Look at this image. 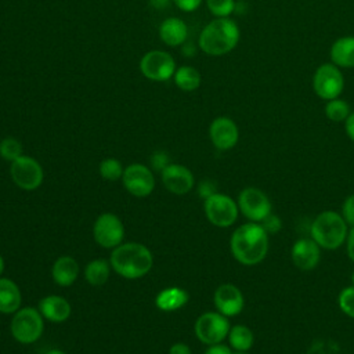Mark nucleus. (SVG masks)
Listing matches in <instances>:
<instances>
[{
	"instance_id": "nucleus-1",
	"label": "nucleus",
	"mask_w": 354,
	"mask_h": 354,
	"mask_svg": "<svg viewBox=\"0 0 354 354\" xmlns=\"http://www.w3.org/2000/svg\"><path fill=\"white\" fill-rule=\"evenodd\" d=\"M230 248L238 263L256 266L267 256L268 234L260 223H246L232 232Z\"/></svg>"
},
{
	"instance_id": "nucleus-2",
	"label": "nucleus",
	"mask_w": 354,
	"mask_h": 354,
	"mask_svg": "<svg viewBox=\"0 0 354 354\" xmlns=\"http://www.w3.org/2000/svg\"><path fill=\"white\" fill-rule=\"evenodd\" d=\"M111 267L127 279H137L147 275L152 268V253L137 242L120 243L111 253Z\"/></svg>"
},
{
	"instance_id": "nucleus-3",
	"label": "nucleus",
	"mask_w": 354,
	"mask_h": 354,
	"mask_svg": "<svg viewBox=\"0 0 354 354\" xmlns=\"http://www.w3.org/2000/svg\"><path fill=\"white\" fill-rule=\"evenodd\" d=\"M239 37L241 33L235 21L228 17L216 18L202 29L198 44L205 54L218 57L232 51L236 47Z\"/></svg>"
},
{
	"instance_id": "nucleus-4",
	"label": "nucleus",
	"mask_w": 354,
	"mask_h": 354,
	"mask_svg": "<svg viewBox=\"0 0 354 354\" xmlns=\"http://www.w3.org/2000/svg\"><path fill=\"white\" fill-rule=\"evenodd\" d=\"M311 238L321 249H339L347 239L348 224L337 212L325 210L319 213L310 227Z\"/></svg>"
},
{
	"instance_id": "nucleus-5",
	"label": "nucleus",
	"mask_w": 354,
	"mask_h": 354,
	"mask_svg": "<svg viewBox=\"0 0 354 354\" xmlns=\"http://www.w3.org/2000/svg\"><path fill=\"white\" fill-rule=\"evenodd\" d=\"M43 315L33 307L19 308L11 319V335L22 344L37 342L43 333Z\"/></svg>"
},
{
	"instance_id": "nucleus-6",
	"label": "nucleus",
	"mask_w": 354,
	"mask_h": 354,
	"mask_svg": "<svg viewBox=\"0 0 354 354\" xmlns=\"http://www.w3.org/2000/svg\"><path fill=\"white\" fill-rule=\"evenodd\" d=\"M313 88L325 101L340 97L344 88V77L340 68L332 62L319 65L313 76Z\"/></svg>"
},
{
	"instance_id": "nucleus-7",
	"label": "nucleus",
	"mask_w": 354,
	"mask_h": 354,
	"mask_svg": "<svg viewBox=\"0 0 354 354\" xmlns=\"http://www.w3.org/2000/svg\"><path fill=\"white\" fill-rule=\"evenodd\" d=\"M230 329L231 325L228 317L218 311L203 313L195 322L196 337L207 346L221 343L228 336Z\"/></svg>"
},
{
	"instance_id": "nucleus-8",
	"label": "nucleus",
	"mask_w": 354,
	"mask_h": 354,
	"mask_svg": "<svg viewBox=\"0 0 354 354\" xmlns=\"http://www.w3.org/2000/svg\"><path fill=\"white\" fill-rule=\"evenodd\" d=\"M238 203L224 194H213L205 199V214L207 220L221 228L232 225L238 218Z\"/></svg>"
},
{
	"instance_id": "nucleus-9",
	"label": "nucleus",
	"mask_w": 354,
	"mask_h": 354,
	"mask_svg": "<svg viewBox=\"0 0 354 354\" xmlns=\"http://www.w3.org/2000/svg\"><path fill=\"white\" fill-rule=\"evenodd\" d=\"M141 73L153 82H166L176 72V62L167 51L151 50L140 61Z\"/></svg>"
},
{
	"instance_id": "nucleus-10",
	"label": "nucleus",
	"mask_w": 354,
	"mask_h": 354,
	"mask_svg": "<svg viewBox=\"0 0 354 354\" xmlns=\"http://www.w3.org/2000/svg\"><path fill=\"white\" fill-rule=\"evenodd\" d=\"M236 203L239 212L253 223H261L270 213H272L268 196L261 189L254 187L242 189Z\"/></svg>"
},
{
	"instance_id": "nucleus-11",
	"label": "nucleus",
	"mask_w": 354,
	"mask_h": 354,
	"mask_svg": "<svg viewBox=\"0 0 354 354\" xmlns=\"http://www.w3.org/2000/svg\"><path fill=\"white\" fill-rule=\"evenodd\" d=\"M10 173L12 181L26 191L36 189L43 183V167L32 156L21 155L18 159L12 160Z\"/></svg>"
},
{
	"instance_id": "nucleus-12",
	"label": "nucleus",
	"mask_w": 354,
	"mask_h": 354,
	"mask_svg": "<svg viewBox=\"0 0 354 354\" xmlns=\"http://www.w3.org/2000/svg\"><path fill=\"white\" fill-rule=\"evenodd\" d=\"M93 234L100 246L105 249H115L124 238V227L116 214L102 213L94 223Z\"/></svg>"
},
{
	"instance_id": "nucleus-13",
	"label": "nucleus",
	"mask_w": 354,
	"mask_h": 354,
	"mask_svg": "<svg viewBox=\"0 0 354 354\" xmlns=\"http://www.w3.org/2000/svg\"><path fill=\"white\" fill-rule=\"evenodd\" d=\"M122 181L124 188L134 196H148L155 187L152 171L141 163H133L123 170Z\"/></svg>"
},
{
	"instance_id": "nucleus-14",
	"label": "nucleus",
	"mask_w": 354,
	"mask_h": 354,
	"mask_svg": "<svg viewBox=\"0 0 354 354\" xmlns=\"http://www.w3.org/2000/svg\"><path fill=\"white\" fill-rule=\"evenodd\" d=\"M209 137L212 144L220 151H228L234 148L239 138V130L236 123L227 116L216 118L209 127Z\"/></svg>"
},
{
	"instance_id": "nucleus-15",
	"label": "nucleus",
	"mask_w": 354,
	"mask_h": 354,
	"mask_svg": "<svg viewBox=\"0 0 354 354\" xmlns=\"http://www.w3.org/2000/svg\"><path fill=\"white\" fill-rule=\"evenodd\" d=\"M213 301L217 311L225 317L238 315L245 306V299L241 289L232 283L220 285L214 292Z\"/></svg>"
},
{
	"instance_id": "nucleus-16",
	"label": "nucleus",
	"mask_w": 354,
	"mask_h": 354,
	"mask_svg": "<svg viewBox=\"0 0 354 354\" xmlns=\"http://www.w3.org/2000/svg\"><path fill=\"white\" fill-rule=\"evenodd\" d=\"M290 257L299 270L311 271L321 260V248L313 238H301L293 243Z\"/></svg>"
},
{
	"instance_id": "nucleus-17",
	"label": "nucleus",
	"mask_w": 354,
	"mask_h": 354,
	"mask_svg": "<svg viewBox=\"0 0 354 354\" xmlns=\"http://www.w3.org/2000/svg\"><path fill=\"white\" fill-rule=\"evenodd\" d=\"M162 181L171 194L184 195L194 187V174L183 165L170 163L162 170Z\"/></svg>"
},
{
	"instance_id": "nucleus-18",
	"label": "nucleus",
	"mask_w": 354,
	"mask_h": 354,
	"mask_svg": "<svg viewBox=\"0 0 354 354\" xmlns=\"http://www.w3.org/2000/svg\"><path fill=\"white\" fill-rule=\"evenodd\" d=\"M39 311L43 318L51 322H64L69 318L72 308L66 299L57 295H50L39 301Z\"/></svg>"
},
{
	"instance_id": "nucleus-19",
	"label": "nucleus",
	"mask_w": 354,
	"mask_h": 354,
	"mask_svg": "<svg viewBox=\"0 0 354 354\" xmlns=\"http://www.w3.org/2000/svg\"><path fill=\"white\" fill-rule=\"evenodd\" d=\"M188 36V28L185 22L177 17L166 18L159 26L160 40L170 47H177L185 43Z\"/></svg>"
},
{
	"instance_id": "nucleus-20",
	"label": "nucleus",
	"mask_w": 354,
	"mask_h": 354,
	"mask_svg": "<svg viewBox=\"0 0 354 354\" xmlns=\"http://www.w3.org/2000/svg\"><path fill=\"white\" fill-rule=\"evenodd\" d=\"M330 62L339 68H354V36H343L329 50Z\"/></svg>"
},
{
	"instance_id": "nucleus-21",
	"label": "nucleus",
	"mask_w": 354,
	"mask_h": 354,
	"mask_svg": "<svg viewBox=\"0 0 354 354\" xmlns=\"http://www.w3.org/2000/svg\"><path fill=\"white\" fill-rule=\"evenodd\" d=\"M51 275L57 285L71 286L79 275V264L71 256H61L53 264Z\"/></svg>"
},
{
	"instance_id": "nucleus-22",
	"label": "nucleus",
	"mask_w": 354,
	"mask_h": 354,
	"mask_svg": "<svg viewBox=\"0 0 354 354\" xmlns=\"http://www.w3.org/2000/svg\"><path fill=\"white\" fill-rule=\"evenodd\" d=\"M22 301L18 285L10 278H0V313L14 314Z\"/></svg>"
},
{
	"instance_id": "nucleus-23",
	"label": "nucleus",
	"mask_w": 354,
	"mask_h": 354,
	"mask_svg": "<svg viewBox=\"0 0 354 354\" xmlns=\"http://www.w3.org/2000/svg\"><path fill=\"white\" fill-rule=\"evenodd\" d=\"M188 293L187 290L173 286V288H166L160 290L156 295L155 304L159 310L162 311H176L181 307H184L188 303Z\"/></svg>"
},
{
	"instance_id": "nucleus-24",
	"label": "nucleus",
	"mask_w": 354,
	"mask_h": 354,
	"mask_svg": "<svg viewBox=\"0 0 354 354\" xmlns=\"http://www.w3.org/2000/svg\"><path fill=\"white\" fill-rule=\"evenodd\" d=\"M174 84L183 90V91H194L201 86V73L198 69L189 65H183L178 69H176L174 75Z\"/></svg>"
},
{
	"instance_id": "nucleus-25",
	"label": "nucleus",
	"mask_w": 354,
	"mask_h": 354,
	"mask_svg": "<svg viewBox=\"0 0 354 354\" xmlns=\"http://www.w3.org/2000/svg\"><path fill=\"white\" fill-rule=\"evenodd\" d=\"M109 272H111V263H108L104 259H95L86 266L84 277L90 285L101 286L108 281Z\"/></svg>"
},
{
	"instance_id": "nucleus-26",
	"label": "nucleus",
	"mask_w": 354,
	"mask_h": 354,
	"mask_svg": "<svg viewBox=\"0 0 354 354\" xmlns=\"http://www.w3.org/2000/svg\"><path fill=\"white\" fill-rule=\"evenodd\" d=\"M227 337L230 346L236 351H249L254 343V335L252 329L245 325L231 326Z\"/></svg>"
},
{
	"instance_id": "nucleus-27",
	"label": "nucleus",
	"mask_w": 354,
	"mask_h": 354,
	"mask_svg": "<svg viewBox=\"0 0 354 354\" xmlns=\"http://www.w3.org/2000/svg\"><path fill=\"white\" fill-rule=\"evenodd\" d=\"M351 113L350 105L347 101L342 100L340 97L326 101L325 104V116L332 122H346L348 115Z\"/></svg>"
},
{
	"instance_id": "nucleus-28",
	"label": "nucleus",
	"mask_w": 354,
	"mask_h": 354,
	"mask_svg": "<svg viewBox=\"0 0 354 354\" xmlns=\"http://www.w3.org/2000/svg\"><path fill=\"white\" fill-rule=\"evenodd\" d=\"M122 163L115 158H106L100 163V174L108 181H116L123 176Z\"/></svg>"
},
{
	"instance_id": "nucleus-29",
	"label": "nucleus",
	"mask_w": 354,
	"mask_h": 354,
	"mask_svg": "<svg viewBox=\"0 0 354 354\" xmlns=\"http://www.w3.org/2000/svg\"><path fill=\"white\" fill-rule=\"evenodd\" d=\"M22 155V144L12 137L3 138L0 141V156L4 160L12 162Z\"/></svg>"
},
{
	"instance_id": "nucleus-30",
	"label": "nucleus",
	"mask_w": 354,
	"mask_h": 354,
	"mask_svg": "<svg viewBox=\"0 0 354 354\" xmlns=\"http://www.w3.org/2000/svg\"><path fill=\"white\" fill-rule=\"evenodd\" d=\"M209 11L216 18H227L235 10V0H205Z\"/></svg>"
},
{
	"instance_id": "nucleus-31",
	"label": "nucleus",
	"mask_w": 354,
	"mask_h": 354,
	"mask_svg": "<svg viewBox=\"0 0 354 354\" xmlns=\"http://www.w3.org/2000/svg\"><path fill=\"white\" fill-rule=\"evenodd\" d=\"M340 310L350 318H354V285L344 288L337 299Z\"/></svg>"
},
{
	"instance_id": "nucleus-32",
	"label": "nucleus",
	"mask_w": 354,
	"mask_h": 354,
	"mask_svg": "<svg viewBox=\"0 0 354 354\" xmlns=\"http://www.w3.org/2000/svg\"><path fill=\"white\" fill-rule=\"evenodd\" d=\"M340 214L343 216L344 221H346L350 227L354 225V194L348 195V196L344 199V202H343V205H342V213H340Z\"/></svg>"
},
{
	"instance_id": "nucleus-33",
	"label": "nucleus",
	"mask_w": 354,
	"mask_h": 354,
	"mask_svg": "<svg viewBox=\"0 0 354 354\" xmlns=\"http://www.w3.org/2000/svg\"><path fill=\"white\" fill-rule=\"evenodd\" d=\"M260 224H261L263 228L267 231V234H275V232H278V231L281 230V227H282L281 218H279L278 216L272 214V213H270Z\"/></svg>"
},
{
	"instance_id": "nucleus-34",
	"label": "nucleus",
	"mask_w": 354,
	"mask_h": 354,
	"mask_svg": "<svg viewBox=\"0 0 354 354\" xmlns=\"http://www.w3.org/2000/svg\"><path fill=\"white\" fill-rule=\"evenodd\" d=\"M151 163H152L153 169L160 170V171L170 165L169 163V156L165 151H155L151 156Z\"/></svg>"
},
{
	"instance_id": "nucleus-35",
	"label": "nucleus",
	"mask_w": 354,
	"mask_h": 354,
	"mask_svg": "<svg viewBox=\"0 0 354 354\" xmlns=\"http://www.w3.org/2000/svg\"><path fill=\"white\" fill-rule=\"evenodd\" d=\"M173 1L181 11H185V12L195 11L202 4V0H173Z\"/></svg>"
},
{
	"instance_id": "nucleus-36",
	"label": "nucleus",
	"mask_w": 354,
	"mask_h": 354,
	"mask_svg": "<svg viewBox=\"0 0 354 354\" xmlns=\"http://www.w3.org/2000/svg\"><path fill=\"white\" fill-rule=\"evenodd\" d=\"M198 192H199V195H201L203 199H206V198L212 196L213 194H216V192H217V188H216V185L213 184V181L206 180V181H202V183L199 184Z\"/></svg>"
},
{
	"instance_id": "nucleus-37",
	"label": "nucleus",
	"mask_w": 354,
	"mask_h": 354,
	"mask_svg": "<svg viewBox=\"0 0 354 354\" xmlns=\"http://www.w3.org/2000/svg\"><path fill=\"white\" fill-rule=\"evenodd\" d=\"M234 351L225 346V344H221V343H217V344H212L206 348V351L203 354H232Z\"/></svg>"
},
{
	"instance_id": "nucleus-38",
	"label": "nucleus",
	"mask_w": 354,
	"mask_h": 354,
	"mask_svg": "<svg viewBox=\"0 0 354 354\" xmlns=\"http://www.w3.org/2000/svg\"><path fill=\"white\" fill-rule=\"evenodd\" d=\"M346 246H347V254L350 260L354 263V225L348 228L347 239H346Z\"/></svg>"
},
{
	"instance_id": "nucleus-39",
	"label": "nucleus",
	"mask_w": 354,
	"mask_h": 354,
	"mask_svg": "<svg viewBox=\"0 0 354 354\" xmlns=\"http://www.w3.org/2000/svg\"><path fill=\"white\" fill-rule=\"evenodd\" d=\"M169 354H192L189 346H187L185 343H176L170 347Z\"/></svg>"
},
{
	"instance_id": "nucleus-40",
	"label": "nucleus",
	"mask_w": 354,
	"mask_h": 354,
	"mask_svg": "<svg viewBox=\"0 0 354 354\" xmlns=\"http://www.w3.org/2000/svg\"><path fill=\"white\" fill-rule=\"evenodd\" d=\"M344 129L348 136V138L354 142V111L348 115V118L344 122Z\"/></svg>"
},
{
	"instance_id": "nucleus-41",
	"label": "nucleus",
	"mask_w": 354,
	"mask_h": 354,
	"mask_svg": "<svg viewBox=\"0 0 354 354\" xmlns=\"http://www.w3.org/2000/svg\"><path fill=\"white\" fill-rule=\"evenodd\" d=\"M171 0H149L151 6L153 8H158V10H162V8H166L169 4H170Z\"/></svg>"
},
{
	"instance_id": "nucleus-42",
	"label": "nucleus",
	"mask_w": 354,
	"mask_h": 354,
	"mask_svg": "<svg viewBox=\"0 0 354 354\" xmlns=\"http://www.w3.org/2000/svg\"><path fill=\"white\" fill-rule=\"evenodd\" d=\"M47 354H65V353L61 351V350H58V348H53V350H50Z\"/></svg>"
},
{
	"instance_id": "nucleus-43",
	"label": "nucleus",
	"mask_w": 354,
	"mask_h": 354,
	"mask_svg": "<svg viewBox=\"0 0 354 354\" xmlns=\"http://www.w3.org/2000/svg\"><path fill=\"white\" fill-rule=\"evenodd\" d=\"M3 271H4V259L0 254V275L3 274Z\"/></svg>"
},
{
	"instance_id": "nucleus-44",
	"label": "nucleus",
	"mask_w": 354,
	"mask_h": 354,
	"mask_svg": "<svg viewBox=\"0 0 354 354\" xmlns=\"http://www.w3.org/2000/svg\"><path fill=\"white\" fill-rule=\"evenodd\" d=\"M232 354H249V353L248 351H236V350H234Z\"/></svg>"
},
{
	"instance_id": "nucleus-45",
	"label": "nucleus",
	"mask_w": 354,
	"mask_h": 354,
	"mask_svg": "<svg viewBox=\"0 0 354 354\" xmlns=\"http://www.w3.org/2000/svg\"><path fill=\"white\" fill-rule=\"evenodd\" d=\"M351 282H353V285H354V272L351 274Z\"/></svg>"
}]
</instances>
